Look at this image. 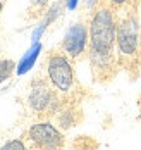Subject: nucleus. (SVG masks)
I'll return each mask as SVG.
<instances>
[{
    "mask_svg": "<svg viewBox=\"0 0 141 150\" xmlns=\"http://www.w3.org/2000/svg\"><path fill=\"white\" fill-rule=\"evenodd\" d=\"M86 43H88V30L83 23H76L64 35L62 48L71 57H79L86 50Z\"/></svg>",
    "mask_w": 141,
    "mask_h": 150,
    "instance_id": "423d86ee",
    "label": "nucleus"
},
{
    "mask_svg": "<svg viewBox=\"0 0 141 150\" xmlns=\"http://www.w3.org/2000/svg\"><path fill=\"white\" fill-rule=\"evenodd\" d=\"M112 5H115V7H121V5H124V4H127L129 0H109Z\"/></svg>",
    "mask_w": 141,
    "mask_h": 150,
    "instance_id": "ddd939ff",
    "label": "nucleus"
},
{
    "mask_svg": "<svg viewBox=\"0 0 141 150\" xmlns=\"http://www.w3.org/2000/svg\"><path fill=\"white\" fill-rule=\"evenodd\" d=\"M50 0H33V5H36V7H43V5H47Z\"/></svg>",
    "mask_w": 141,
    "mask_h": 150,
    "instance_id": "4468645a",
    "label": "nucleus"
},
{
    "mask_svg": "<svg viewBox=\"0 0 141 150\" xmlns=\"http://www.w3.org/2000/svg\"><path fill=\"white\" fill-rule=\"evenodd\" d=\"M14 62L9 59H0V83H4L14 71Z\"/></svg>",
    "mask_w": 141,
    "mask_h": 150,
    "instance_id": "1a4fd4ad",
    "label": "nucleus"
},
{
    "mask_svg": "<svg viewBox=\"0 0 141 150\" xmlns=\"http://www.w3.org/2000/svg\"><path fill=\"white\" fill-rule=\"evenodd\" d=\"M28 138L31 140L33 145L40 149H59L64 143V136L60 135V131L50 122L33 124L28 131Z\"/></svg>",
    "mask_w": 141,
    "mask_h": 150,
    "instance_id": "39448f33",
    "label": "nucleus"
},
{
    "mask_svg": "<svg viewBox=\"0 0 141 150\" xmlns=\"http://www.w3.org/2000/svg\"><path fill=\"white\" fill-rule=\"evenodd\" d=\"M117 42V24L109 7H102L95 12L90 24V52L112 54Z\"/></svg>",
    "mask_w": 141,
    "mask_h": 150,
    "instance_id": "f257e3e1",
    "label": "nucleus"
},
{
    "mask_svg": "<svg viewBox=\"0 0 141 150\" xmlns=\"http://www.w3.org/2000/svg\"><path fill=\"white\" fill-rule=\"evenodd\" d=\"M47 71H48V79L50 83L57 88L59 91H69L72 88V83H74V73H72V67L69 64V60L65 59L64 55H52L48 59L47 64Z\"/></svg>",
    "mask_w": 141,
    "mask_h": 150,
    "instance_id": "f03ea898",
    "label": "nucleus"
},
{
    "mask_svg": "<svg viewBox=\"0 0 141 150\" xmlns=\"http://www.w3.org/2000/svg\"><path fill=\"white\" fill-rule=\"evenodd\" d=\"M24 150V143L21 142V140H12V142H7L4 147H2V150Z\"/></svg>",
    "mask_w": 141,
    "mask_h": 150,
    "instance_id": "9b49d317",
    "label": "nucleus"
},
{
    "mask_svg": "<svg viewBox=\"0 0 141 150\" xmlns=\"http://www.w3.org/2000/svg\"><path fill=\"white\" fill-rule=\"evenodd\" d=\"M40 50H41V45H40V42H36V43H33L31 48L24 54V57L21 59L19 62V66H17V74H24V73H28L29 69H31L33 66H34V62L38 59V54H40Z\"/></svg>",
    "mask_w": 141,
    "mask_h": 150,
    "instance_id": "0eeeda50",
    "label": "nucleus"
},
{
    "mask_svg": "<svg viewBox=\"0 0 141 150\" xmlns=\"http://www.w3.org/2000/svg\"><path fill=\"white\" fill-rule=\"evenodd\" d=\"M117 47L126 57H133L140 47V31L134 17H126L117 26Z\"/></svg>",
    "mask_w": 141,
    "mask_h": 150,
    "instance_id": "7ed1b4c3",
    "label": "nucleus"
},
{
    "mask_svg": "<svg viewBox=\"0 0 141 150\" xmlns=\"http://www.w3.org/2000/svg\"><path fill=\"white\" fill-rule=\"evenodd\" d=\"M28 105L34 112H55L59 110V98L45 83L36 81L28 95Z\"/></svg>",
    "mask_w": 141,
    "mask_h": 150,
    "instance_id": "20e7f679",
    "label": "nucleus"
},
{
    "mask_svg": "<svg viewBox=\"0 0 141 150\" xmlns=\"http://www.w3.org/2000/svg\"><path fill=\"white\" fill-rule=\"evenodd\" d=\"M76 5H78V0H67V7H69V11H74Z\"/></svg>",
    "mask_w": 141,
    "mask_h": 150,
    "instance_id": "2eb2a0df",
    "label": "nucleus"
},
{
    "mask_svg": "<svg viewBox=\"0 0 141 150\" xmlns=\"http://www.w3.org/2000/svg\"><path fill=\"white\" fill-rule=\"evenodd\" d=\"M62 14V2H55V4H52L50 5V9H48V14H47V17H45V24H50V23H53L59 16Z\"/></svg>",
    "mask_w": 141,
    "mask_h": 150,
    "instance_id": "9d476101",
    "label": "nucleus"
},
{
    "mask_svg": "<svg viewBox=\"0 0 141 150\" xmlns=\"http://www.w3.org/2000/svg\"><path fill=\"white\" fill-rule=\"evenodd\" d=\"M45 30H47V24H45V23H41V24H40V26H38L36 30L33 31V36H31L33 43H36V42L40 40V36L43 35V31H45Z\"/></svg>",
    "mask_w": 141,
    "mask_h": 150,
    "instance_id": "f8f14e48",
    "label": "nucleus"
},
{
    "mask_svg": "<svg viewBox=\"0 0 141 150\" xmlns=\"http://www.w3.org/2000/svg\"><path fill=\"white\" fill-rule=\"evenodd\" d=\"M2 7H4V4H2V2H0V11H2Z\"/></svg>",
    "mask_w": 141,
    "mask_h": 150,
    "instance_id": "f3484780",
    "label": "nucleus"
},
{
    "mask_svg": "<svg viewBox=\"0 0 141 150\" xmlns=\"http://www.w3.org/2000/svg\"><path fill=\"white\" fill-rule=\"evenodd\" d=\"M57 119H59L60 128H64V129H67V128H71L72 124H76V116H74V112H72L71 109L60 110L59 116H57Z\"/></svg>",
    "mask_w": 141,
    "mask_h": 150,
    "instance_id": "6e6552de",
    "label": "nucleus"
},
{
    "mask_svg": "<svg viewBox=\"0 0 141 150\" xmlns=\"http://www.w3.org/2000/svg\"><path fill=\"white\" fill-rule=\"evenodd\" d=\"M98 2H100V0H86V5H88L90 9H93V7L96 5V4H98Z\"/></svg>",
    "mask_w": 141,
    "mask_h": 150,
    "instance_id": "dca6fc26",
    "label": "nucleus"
}]
</instances>
